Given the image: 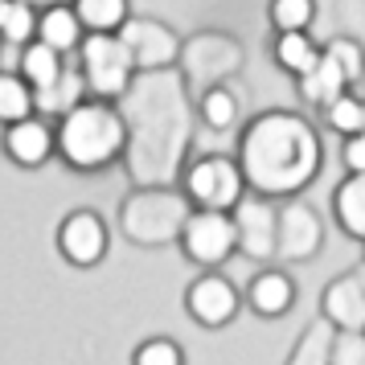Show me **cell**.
Returning a JSON list of instances; mask_svg holds the SVG:
<instances>
[{"label": "cell", "mask_w": 365, "mask_h": 365, "mask_svg": "<svg viewBox=\"0 0 365 365\" xmlns=\"http://www.w3.org/2000/svg\"><path fill=\"white\" fill-rule=\"evenodd\" d=\"M238 165L259 197H292L320 168V140L308 119L292 111H263L242 132Z\"/></svg>", "instance_id": "cell-1"}, {"label": "cell", "mask_w": 365, "mask_h": 365, "mask_svg": "<svg viewBox=\"0 0 365 365\" xmlns=\"http://www.w3.org/2000/svg\"><path fill=\"white\" fill-rule=\"evenodd\" d=\"M128 148V119L111 103L83 99L70 115L58 119V156L74 173H103Z\"/></svg>", "instance_id": "cell-2"}, {"label": "cell", "mask_w": 365, "mask_h": 365, "mask_svg": "<svg viewBox=\"0 0 365 365\" xmlns=\"http://www.w3.org/2000/svg\"><path fill=\"white\" fill-rule=\"evenodd\" d=\"M78 74H83L91 99L111 103L119 95H128V86L135 78V58L119 34H91L78 50Z\"/></svg>", "instance_id": "cell-3"}, {"label": "cell", "mask_w": 365, "mask_h": 365, "mask_svg": "<svg viewBox=\"0 0 365 365\" xmlns=\"http://www.w3.org/2000/svg\"><path fill=\"white\" fill-rule=\"evenodd\" d=\"M247 193V173L238 165V156H222L210 152L185 168V197L193 210H217V214H234Z\"/></svg>", "instance_id": "cell-4"}, {"label": "cell", "mask_w": 365, "mask_h": 365, "mask_svg": "<svg viewBox=\"0 0 365 365\" xmlns=\"http://www.w3.org/2000/svg\"><path fill=\"white\" fill-rule=\"evenodd\" d=\"M238 247H242V238H238V222H234V214L193 210L189 222H185V230H181L185 259L197 263V267H205V271H217V267L226 263Z\"/></svg>", "instance_id": "cell-5"}, {"label": "cell", "mask_w": 365, "mask_h": 365, "mask_svg": "<svg viewBox=\"0 0 365 365\" xmlns=\"http://www.w3.org/2000/svg\"><path fill=\"white\" fill-rule=\"evenodd\" d=\"M58 255L70 267H99L107 259V222L95 210H70L58 222Z\"/></svg>", "instance_id": "cell-6"}, {"label": "cell", "mask_w": 365, "mask_h": 365, "mask_svg": "<svg viewBox=\"0 0 365 365\" xmlns=\"http://www.w3.org/2000/svg\"><path fill=\"white\" fill-rule=\"evenodd\" d=\"M185 312L193 316L201 329H226L238 316V292L222 271H205L185 287Z\"/></svg>", "instance_id": "cell-7"}, {"label": "cell", "mask_w": 365, "mask_h": 365, "mask_svg": "<svg viewBox=\"0 0 365 365\" xmlns=\"http://www.w3.org/2000/svg\"><path fill=\"white\" fill-rule=\"evenodd\" d=\"M0 148H4V156L13 165L41 168L50 156H58V123H50L46 115L21 119V123L0 132Z\"/></svg>", "instance_id": "cell-8"}, {"label": "cell", "mask_w": 365, "mask_h": 365, "mask_svg": "<svg viewBox=\"0 0 365 365\" xmlns=\"http://www.w3.org/2000/svg\"><path fill=\"white\" fill-rule=\"evenodd\" d=\"M119 37H123V46L132 50L135 58V70H165L177 62V53H181V41L168 34V25H160V21H148V17H132L123 29H119Z\"/></svg>", "instance_id": "cell-9"}, {"label": "cell", "mask_w": 365, "mask_h": 365, "mask_svg": "<svg viewBox=\"0 0 365 365\" xmlns=\"http://www.w3.org/2000/svg\"><path fill=\"white\" fill-rule=\"evenodd\" d=\"M247 304L255 316L263 320H279L296 308V279L279 271V267H263L255 271V279L247 283Z\"/></svg>", "instance_id": "cell-10"}, {"label": "cell", "mask_w": 365, "mask_h": 365, "mask_svg": "<svg viewBox=\"0 0 365 365\" xmlns=\"http://www.w3.org/2000/svg\"><path fill=\"white\" fill-rule=\"evenodd\" d=\"M324 316H329L332 329H341V332L365 329V292L353 275L332 279V287L324 292Z\"/></svg>", "instance_id": "cell-11"}, {"label": "cell", "mask_w": 365, "mask_h": 365, "mask_svg": "<svg viewBox=\"0 0 365 365\" xmlns=\"http://www.w3.org/2000/svg\"><path fill=\"white\" fill-rule=\"evenodd\" d=\"M299 86V99L304 103H312V107H320V111H329L332 103L341 99V95H349V78H345V70L332 62L329 53L316 62L304 78H296Z\"/></svg>", "instance_id": "cell-12"}, {"label": "cell", "mask_w": 365, "mask_h": 365, "mask_svg": "<svg viewBox=\"0 0 365 365\" xmlns=\"http://www.w3.org/2000/svg\"><path fill=\"white\" fill-rule=\"evenodd\" d=\"M66 70H70L66 58H62L58 50H50V46H41V41L25 46V50H21V58H17V74L34 86V95H41V91L58 86L62 78H66Z\"/></svg>", "instance_id": "cell-13"}, {"label": "cell", "mask_w": 365, "mask_h": 365, "mask_svg": "<svg viewBox=\"0 0 365 365\" xmlns=\"http://www.w3.org/2000/svg\"><path fill=\"white\" fill-rule=\"evenodd\" d=\"M37 41L50 46V50H58L62 58L74 53V50H83L86 29H83V21H78V13H74V4L41 13V21H37Z\"/></svg>", "instance_id": "cell-14"}, {"label": "cell", "mask_w": 365, "mask_h": 365, "mask_svg": "<svg viewBox=\"0 0 365 365\" xmlns=\"http://www.w3.org/2000/svg\"><path fill=\"white\" fill-rule=\"evenodd\" d=\"M332 217H336V226L349 238L365 242V173L361 177H345V181L336 185V193H332Z\"/></svg>", "instance_id": "cell-15"}, {"label": "cell", "mask_w": 365, "mask_h": 365, "mask_svg": "<svg viewBox=\"0 0 365 365\" xmlns=\"http://www.w3.org/2000/svg\"><path fill=\"white\" fill-rule=\"evenodd\" d=\"M275 66L283 74H292V78H304L308 70L324 58V46H316L312 34H279L275 37Z\"/></svg>", "instance_id": "cell-16"}, {"label": "cell", "mask_w": 365, "mask_h": 365, "mask_svg": "<svg viewBox=\"0 0 365 365\" xmlns=\"http://www.w3.org/2000/svg\"><path fill=\"white\" fill-rule=\"evenodd\" d=\"M34 115H37L34 86L25 83L17 70H0V128H13V123Z\"/></svg>", "instance_id": "cell-17"}, {"label": "cell", "mask_w": 365, "mask_h": 365, "mask_svg": "<svg viewBox=\"0 0 365 365\" xmlns=\"http://www.w3.org/2000/svg\"><path fill=\"white\" fill-rule=\"evenodd\" d=\"M74 13L83 21L86 37L91 34H119L132 21L128 0H74Z\"/></svg>", "instance_id": "cell-18"}, {"label": "cell", "mask_w": 365, "mask_h": 365, "mask_svg": "<svg viewBox=\"0 0 365 365\" xmlns=\"http://www.w3.org/2000/svg\"><path fill=\"white\" fill-rule=\"evenodd\" d=\"M37 21H41V13L29 9L25 0H4V9H0V41H4V46H17V50L34 46Z\"/></svg>", "instance_id": "cell-19"}, {"label": "cell", "mask_w": 365, "mask_h": 365, "mask_svg": "<svg viewBox=\"0 0 365 365\" xmlns=\"http://www.w3.org/2000/svg\"><path fill=\"white\" fill-rule=\"evenodd\" d=\"M267 21L275 37L279 34H308V25L316 21V0H271Z\"/></svg>", "instance_id": "cell-20"}, {"label": "cell", "mask_w": 365, "mask_h": 365, "mask_svg": "<svg viewBox=\"0 0 365 365\" xmlns=\"http://www.w3.org/2000/svg\"><path fill=\"white\" fill-rule=\"evenodd\" d=\"M197 115L205 128H214V132H226L234 128V119H238V99H234L226 86H210L197 103Z\"/></svg>", "instance_id": "cell-21"}, {"label": "cell", "mask_w": 365, "mask_h": 365, "mask_svg": "<svg viewBox=\"0 0 365 365\" xmlns=\"http://www.w3.org/2000/svg\"><path fill=\"white\" fill-rule=\"evenodd\" d=\"M324 119H329V128L341 135V140H353V135L365 132V99L361 95H341V99L324 111Z\"/></svg>", "instance_id": "cell-22"}, {"label": "cell", "mask_w": 365, "mask_h": 365, "mask_svg": "<svg viewBox=\"0 0 365 365\" xmlns=\"http://www.w3.org/2000/svg\"><path fill=\"white\" fill-rule=\"evenodd\" d=\"M324 53H329L332 62L345 70L349 86L361 83V78H365V50L357 46V37H332L329 46H324Z\"/></svg>", "instance_id": "cell-23"}, {"label": "cell", "mask_w": 365, "mask_h": 365, "mask_svg": "<svg viewBox=\"0 0 365 365\" xmlns=\"http://www.w3.org/2000/svg\"><path fill=\"white\" fill-rule=\"evenodd\" d=\"M132 365H185V349L173 336H148L132 353Z\"/></svg>", "instance_id": "cell-24"}, {"label": "cell", "mask_w": 365, "mask_h": 365, "mask_svg": "<svg viewBox=\"0 0 365 365\" xmlns=\"http://www.w3.org/2000/svg\"><path fill=\"white\" fill-rule=\"evenodd\" d=\"M329 320L320 324V329H312L304 341H299V349H296V357L287 365H329Z\"/></svg>", "instance_id": "cell-25"}, {"label": "cell", "mask_w": 365, "mask_h": 365, "mask_svg": "<svg viewBox=\"0 0 365 365\" xmlns=\"http://www.w3.org/2000/svg\"><path fill=\"white\" fill-rule=\"evenodd\" d=\"M341 160H345L349 177H361L365 173V132L353 135V140H345V148H341Z\"/></svg>", "instance_id": "cell-26"}, {"label": "cell", "mask_w": 365, "mask_h": 365, "mask_svg": "<svg viewBox=\"0 0 365 365\" xmlns=\"http://www.w3.org/2000/svg\"><path fill=\"white\" fill-rule=\"evenodd\" d=\"M29 9H37V13H50V9H66V4H74V0H25Z\"/></svg>", "instance_id": "cell-27"}, {"label": "cell", "mask_w": 365, "mask_h": 365, "mask_svg": "<svg viewBox=\"0 0 365 365\" xmlns=\"http://www.w3.org/2000/svg\"><path fill=\"white\" fill-rule=\"evenodd\" d=\"M0 9H4V0H0Z\"/></svg>", "instance_id": "cell-28"}]
</instances>
